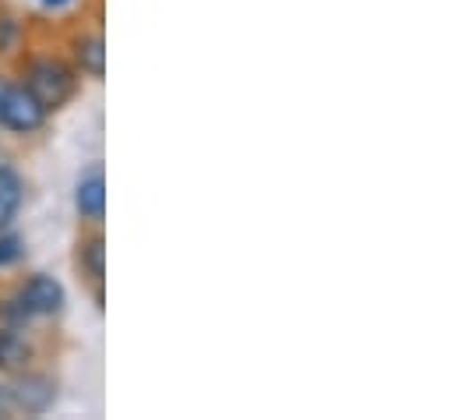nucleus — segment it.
<instances>
[{
    "instance_id": "obj_1",
    "label": "nucleus",
    "mask_w": 455,
    "mask_h": 420,
    "mask_svg": "<svg viewBox=\"0 0 455 420\" xmlns=\"http://www.w3.org/2000/svg\"><path fill=\"white\" fill-rule=\"evenodd\" d=\"M25 89L46 106V113H50V109H60V106L75 96L78 78H75V71H71L64 61H57V57H39V61H32L28 71H25Z\"/></svg>"
},
{
    "instance_id": "obj_2",
    "label": "nucleus",
    "mask_w": 455,
    "mask_h": 420,
    "mask_svg": "<svg viewBox=\"0 0 455 420\" xmlns=\"http://www.w3.org/2000/svg\"><path fill=\"white\" fill-rule=\"evenodd\" d=\"M43 124H46V106L25 85L7 82V89L0 96V127H7L14 134H28V131H39Z\"/></svg>"
},
{
    "instance_id": "obj_3",
    "label": "nucleus",
    "mask_w": 455,
    "mask_h": 420,
    "mask_svg": "<svg viewBox=\"0 0 455 420\" xmlns=\"http://www.w3.org/2000/svg\"><path fill=\"white\" fill-rule=\"evenodd\" d=\"M14 304L21 308V315L28 318H53L64 311V304H68V294H64V287H60V279H53V276H46V272H36L18 294H14Z\"/></svg>"
},
{
    "instance_id": "obj_4",
    "label": "nucleus",
    "mask_w": 455,
    "mask_h": 420,
    "mask_svg": "<svg viewBox=\"0 0 455 420\" xmlns=\"http://www.w3.org/2000/svg\"><path fill=\"white\" fill-rule=\"evenodd\" d=\"M7 392H11V410L32 414V417L46 414L57 403V382L50 375H39V371H21Z\"/></svg>"
},
{
    "instance_id": "obj_5",
    "label": "nucleus",
    "mask_w": 455,
    "mask_h": 420,
    "mask_svg": "<svg viewBox=\"0 0 455 420\" xmlns=\"http://www.w3.org/2000/svg\"><path fill=\"white\" fill-rule=\"evenodd\" d=\"M75 209H78L82 219H92V222H100L107 215V181H103L100 166H92L89 174L78 177V184H75Z\"/></svg>"
},
{
    "instance_id": "obj_6",
    "label": "nucleus",
    "mask_w": 455,
    "mask_h": 420,
    "mask_svg": "<svg viewBox=\"0 0 455 420\" xmlns=\"http://www.w3.org/2000/svg\"><path fill=\"white\" fill-rule=\"evenodd\" d=\"M32 360V343L18 325H0V371H25Z\"/></svg>"
},
{
    "instance_id": "obj_7",
    "label": "nucleus",
    "mask_w": 455,
    "mask_h": 420,
    "mask_svg": "<svg viewBox=\"0 0 455 420\" xmlns=\"http://www.w3.org/2000/svg\"><path fill=\"white\" fill-rule=\"evenodd\" d=\"M75 61H78L82 75L103 78L107 75V43H103V36H82L75 43Z\"/></svg>"
},
{
    "instance_id": "obj_8",
    "label": "nucleus",
    "mask_w": 455,
    "mask_h": 420,
    "mask_svg": "<svg viewBox=\"0 0 455 420\" xmlns=\"http://www.w3.org/2000/svg\"><path fill=\"white\" fill-rule=\"evenodd\" d=\"M21 198H25V184H21L18 170L0 166V230L11 226V219L21 209Z\"/></svg>"
},
{
    "instance_id": "obj_9",
    "label": "nucleus",
    "mask_w": 455,
    "mask_h": 420,
    "mask_svg": "<svg viewBox=\"0 0 455 420\" xmlns=\"http://www.w3.org/2000/svg\"><path fill=\"white\" fill-rule=\"evenodd\" d=\"M78 262H82V272L100 287L103 276H107V244H103V237H89V240H82V247H78Z\"/></svg>"
},
{
    "instance_id": "obj_10",
    "label": "nucleus",
    "mask_w": 455,
    "mask_h": 420,
    "mask_svg": "<svg viewBox=\"0 0 455 420\" xmlns=\"http://www.w3.org/2000/svg\"><path fill=\"white\" fill-rule=\"evenodd\" d=\"M21 254H25V240H21L18 233H7V230H0V269L14 265Z\"/></svg>"
},
{
    "instance_id": "obj_11",
    "label": "nucleus",
    "mask_w": 455,
    "mask_h": 420,
    "mask_svg": "<svg viewBox=\"0 0 455 420\" xmlns=\"http://www.w3.org/2000/svg\"><path fill=\"white\" fill-rule=\"evenodd\" d=\"M11 414V392L0 385V417H7Z\"/></svg>"
},
{
    "instance_id": "obj_12",
    "label": "nucleus",
    "mask_w": 455,
    "mask_h": 420,
    "mask_svg": "<svg viewBox=\"0 0 455 420\" xmlns=\"http://www.w3.org/2000/svg\"><path fill=\"white\" fill-rule=\"evenodd\" d=\"M43 4H46V7H53V11H57V7H68V4H75V0H43Z\"/></svg>"
},
{
    "instance_id": "obj_13",
    "label": "nucleus",
    "mask_w": 455,
    "mask_h": 420,
    "mask_svg": "<svg viewBox=\"0 0 455 420\" xmlns=\"http://www.w3.org/2000/svg\"><path fill=\"white\" fill-rule=\"evenodd\" d=\"M4 89H7V78H0V96H4Z\"/></svg>"
}]
</instances>
